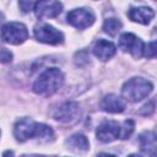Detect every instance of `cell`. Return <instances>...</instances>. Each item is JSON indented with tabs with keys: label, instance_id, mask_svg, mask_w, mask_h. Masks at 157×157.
Segmentation results:
<instances>
[{
	"label": "cell",
	"instance_id": "obj_1",
	"mask_svg": "<svg viewBox=\"0 0 157 157\" xmlns=\"http://www.w3.org/2000/svg\"><path fill=\"white\" fill-rule=\"evenodd\" d=\"M64 83V75L58 67H49L43 71L33 83V92L39 96H52Z\"/></svg>",
	"mask_w": 157,
	"mask_h": 157
},
{
	"label": "cell",
	"instance_id": "obj_2",
	"mask_svg": "<svg viewBox=\"0 0 157 157\" xmlns=\"http://www.w3.org/2000/svg\"><path fill=\"white\" fill-rule=\"evenodd\" d=\"M153 90V85L144 77H131L121 87V96L128 102H140Z\"/></svg>",
	"mask_w": 157,
	"mask_h": 157
},
{
	"label": "cell",
	"instance_id": "obj_3",
	"mask_svg": "<svg viewBox=\"0 0 157 157\" xmlns=\"http://www.w3.org/2000/svg\"><path fill=\"white\" fill-rule=\"evenodd\" d=\"M27 38V27L21 22H9L1 28V39L9 44H22Z\"/></svg>",
	"mask_w": 157,
	"mask_h": 157
},
{
	"label": "cell",
	"instance_id": "obj_4",
	"mask_svg": "<svg viewBox=\"0 0 157 157\" xmlns=\"http://www.w3.org/2000/svg\"><path fill=\"white\" fill-rule=\"evenodd\" d=\"M33 34L38 42H42L45 44L56 45V44H60L64 42V34L59 29H56L55 27H53L48 23L37 25L33 29Z\"/></svg>",
	"mask_w": 157,
	"mask_h": 157
},
{
	"label": "cell",
	"instance_id": "obj_5",
	"mask_svg": "<svg viewBox=\"0 0 157 157\" xmlns=\"http://www.w3.org/2000/svg\"><path fill=\"white\" fill-rule=\"evenodd\" d=\"M94 20L96 17L93 11L86 7L74 9L67 13V22L77 29H85L87 27H91Z\"/></svg>",
	"mask_w": 157,
	"mask_h": 157
},
{
	"label": "cell",
	"instance_id": "obj_6",
	"mask_svg": "<svg viewBox=\"0 0 157 157\" xmlns=\"http://www.w3.org/2000/svg\"><path fill=\"white\" fill-rule=\"evenodd\" d=\"M53 118L61 123H74L80 119V105L77 102H64L52 113Z\"/></svg>",
	"mask_w": 157,
	"mask_h": 157
},
{
	"label": "cell",
	"instance_id": "obj_7",
	"mask_svg": "<svg viewBox=\"0 0 157 157\" xmlns=\"http://www.w3.org/2000/svg\"><path fill=\"white\" fill-rule=\"evenodd\" d=\"M144 47V42L134 33H123L119 38V48L123 52L131 54L136 59L142 56Z\"/></svg>",
	"mask_w": 157,
	"mask_h": 157
},
{
	"label": "cell",
	"instance_id": "obj_8",
	"mask_svg": "<svg viewBox=\"0 0 157 157\" xmlns=\"http://www.w3.org/2000/svg\"><path fill=\"white\" fill-rule=\"evenodd\" d=\"M37 130V123L31 118H22L13 125V136L17 141L23 142L28 139H33Z\"/></svg>",
	"mask_w": 157,
	"mask_h": 157
},
{
	"label": "cell",
	"instance_id": "obj_9",
	"mask_svg": "<svg viewBox=\"0 0 157 157\" xmlns=\"http://www.w3.org/2000/svg\"><path fill=\"white\" fill-rule=\"evenodd\" d=\"M120 125L115 120H104L102 121L96 131L97 139L102 142H112L119 137Z\"/></svg>",
	"mask_w": 157,
	"mask_h": 157
},
{
	"label": "cell",
	"instance_id": "obj_10",
	"mask_svg": "<svg viewBox=\"0 0 157 157\" xmlns=\"http://www.w3.org/2000/svg\"><path fill=\"white\" fill-rule=\"evenodd\" d=\"M34 13L38 18H53L56 17L61 10L63 4L59 1H38L34 5Z\"/></svg>",
	"mask_w": 157,
	"mask_h": 157
},
{
	"label": "cell",
	"instance_id": "obj_11",
	"mask_svg": "<svg viewBox=\"0 0 157 157\" xmlns=\"http://www.w3.org/2000/svg\"><path fill=\"white\" fill-rule=\"evenodd\" d=\"M92 52L96 58H98L102 61H107L115 55L117 48L112 42L105 40V39H99L94 43Z\"/></svg>",
	"mask_w": 157,
	"mask_h": 157
},
{
	"label": "cell",
	"instance_id": "obj_12",
	"mask_svg": "<svg viewBox=\"0 0 157 157\" xmlns=\"http://www.w3.org/2000/svg\"><path fill=\"white\" fill-rule=\"evenodd\" d=\"M128 16L134 22H137L141 25H148L151 20L155 17V12L151 7L139 6V7H131L128 12Z\"/></svg>",
	"mask_w": 157,
	"mask_h": 157
},
{
	"label": "cell",
	"instance_id": "obj_13",
	"mask_svg": "<svg viewBox=\"0 0 157 157\" xmlns=\"http://www.w3.org/2000/svg\"><path fill=\"white\" fill-rule=\"evenodd\" d=\"M101 108L108 113H121L125 109V103L117 94L109 93L101 101Z\"/></svg>",
	"mask_w": 157,
	"mask_h": 157
},
{
	"label": "cell",
	"instance_id": "obj_14",
	"mask_svg": "<svg viewBox=\"0 0 157 157\" xmlns=\"http://www.w3.org/2000/svg\"><path fill=\"white\" fill-rule=\"evenodd\" d=\"M66 144L71 150L78 151V152H85L90 148V142H88L87 137L83 134H78V132L71 135L66 140Z\"/></svg>",
	"mask_w": 157,
	"mask_h": 157
},
{
	"label": "cell",
	"instance_id": "obj_15",
	"mask_svg": "<svg viewBox=\"0 0 157 157\" xmlns=\"http://www.w3.org/2000/svg\"><path fill=\"white\" fill-rule=\"evenodd\" d=\"M140 147L145 152H153L156 148V135L153 131H145L139 137Z\"/></svg>",
	"mask_w": 157,
	"mask_h": 157
},
{
	"label": "cell",
	"instance_id": "obj_16",
	"mask_svg": "<svg viewBox=\"0 0 157 157\" xmlns=\"http://www.w3.org/2000/svg\"><path fill=\"white\" fill-rule=\"evenodd\" d=\"M34 139H37L40 142H49L54 139V132L52 128H49L48 125L37 123V130L34 134Z\"/></svg>",
	"mask_w": 157,
	"mask_h": 157
},
{
	"label": "cell",
	"instance_id": "obj_17",
	"mask_svg": "<svg viewBox=\"0 0 157 157\" xmlns=\"http://www.w3.org/2000/svg\"><path fill=\"white\" fill-rule=\"evenodd\" d=\"M121 27H123V23L120 22V20L114 18V17L107 18L103 23V31L108 33L109 36H117L118 32L121 29Z\"/></svg>",
	"mask_w": 157,
	"mask_h": 157
},
{
	"label": "cell",
	"instance_id": "obj_18",
	"mask_svg": "<svg viewBox=\"0 0 157 157\" xmlns=\"http://www.w3.org/2000/svg\"><path fill=\"white\" fill-rule=\"evenodd\" d=\"M134 128H135V124H134V121H132L131 119L125 120V121L123 123V126H120V134H119V139H121V140L128 139V137H129V136L132 134Z\"/></svg>",
	"mask_w": 157,
	"mask_h": 157
},
{
	"label": "cell",
	"instance_id": "obj_19",
	"mask_svg": "<svg viewBox=\"0 0 157 157\" xmlns=\"http://www.w3.org/2000/svg\"><path fill=\"white\" fill-rule=\"evenodd\" d=\"M156 53H157L156 42H150V43H147V45L144 47L142 55H145L146 58H155L156 56Z\"/></svg>",
	"mask_w": 157,
	"mask_h": 157
},
{
	"label": "cell",
	"instance_id": "obj_20",
	"mask_svg": "<svg viewBox=\"0 0 157 157\" xmlns=\"http://www.w3.org/2000/svg\"><path fill=\"white\" fill-rule=\"evenodd\" d=\"M13 55L10 50L5 49V48H0V63L5 64V63H10L12 60Z\"/></svg>",
	"mask_w": 157,
	"mask_h": 157
},
{
	"label": "cell",
	"instance_id": "obj_21",
	"mask_svg": "<svg viewBox=\"0 0 157 157\" xmlns=\"http://www.w3.org/2000/svg\"><path fill=\"white\" fill-rule=\"evenodd\" d=\"M18 5H20L22 12H28V11H32L34 9L36 2L34 1H20Z\"/></svg>",
	"mask_w": 157,
	"mask_h": 157
},
{
	"label": "cell",
	"instance_id": "obj_22",
	"mask_svg": "<svg viewBox=\"0 0 157 157\" xmlns=\"http://www.w3.org/2000/svg\"><path fill=\"white\" fill-rule=\"evenodd\" d=\"M153 110H155V102L151 101V102H148L147 104H145V105L142 107V109H141L140 113H141L142 115H150V114L153 113Z\"/></svg>",
	"mask_w": 157,
	"mask_h": 157
},
{
	"label": "cell",
	"instance_id": "obj_23",
	"mask_svg": "<svg viewBox=\"0 0 157 157\" xmlns=\"http://www.w3.org/2000/svg\"><path fill=\"white\" fill-rule=\"evenodd\" d=\"M2 157H13V152H12V151H10V150H7V151H5V152H4Z\"/></svg>",
	"mask_w": 157,
	"mask_h": 157
},
{
	"label": "cell",
	"instance_id": "obj_24",
	"mask_svg": "<svg viewBox=\"0 0 157 157\" xmlns=\"http://www.w3.org/2000/svg\"><path fill=\"white\" fill-rule=\"evenodd\" d=\"M97 157H115V156H114V155H110V153H104V152H102V153H98Z\"/></svg>",
	"mask_w": 157,
	"mask_h": 157
},
{
	"label": "cell",
	"instance_id": "obj_25",
	"mask_svg": "<svg viewBox=\"0 0 157 157\" xmlns=\"http://www.w3.org/2000/svg\"><path fill=\"white\" fill-rule=\"evenodd\" d=\"M22 157H43V156H38V155H25Z\"/></svg>",
	"mask_w": 157,
	"mask_h": 157
},
{
	"label": "cell",
	"instance_id": "obj_26",
	"mask_svg": "<svg viewBox=\"0 0 157 157\" xmlns=\"http://www.w3.org/2000/svg\"><path fill=\"white\" fill-rule=\"evenodd\" d=\"M4 20H5V17H4V15H2L1 12H0V25H1L2 22H4Z\"/></svg>",
	"mask_w": 157,
	"mask_h": 157
},
{
	"label": "cell",
	"instance_id": "obj_27",
	"mask_svg": "<svg viewBox=\"0 0 157 157\" xmlns=\"http://www.w3.org/2000/svg\"><path fill=\"white\" fill-rule=\"evenodd\" d=\"M128 157H141L140 155H136V153H132V155H130V156H128Z\"/></svg>",
	"mask_w": 157,
	"mask_h": 157
}]
</instances>
